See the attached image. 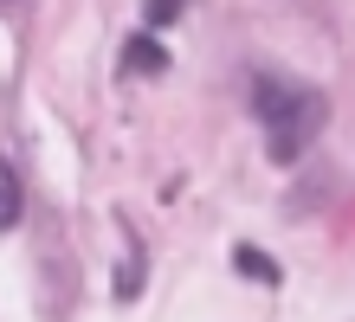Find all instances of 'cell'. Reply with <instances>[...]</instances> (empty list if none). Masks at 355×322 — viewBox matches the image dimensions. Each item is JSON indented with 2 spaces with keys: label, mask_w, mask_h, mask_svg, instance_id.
Returning <instances> with one entry per match:
<instances>
[{
  "label": "cell",
  "mask_w": 355,
  "mask_h": 322,
  "mask_svg": "<svg viewBox=\"0 0 355 322\" xmlns=\"http://www.w3.org/2000/svg\"><path fill=\"white\" fill-rule=\"evenodd\" d=\"M259 116L271 129V161H297L304 142L317 136L323 123V97L310 91V84H278V78H259Z\"/></svg>",
  "instance_id": "obj_1"
},
{
  "label": "cell",
  "mask_w": 355,
  "mask_h": 322,
  "mask_svg": "<svg viewBox=\"0 0 355 322\" xmlns=\"http://www.w3.org/2000/svg\"><path fill=\"white\" fill-rule=\"evenodd\" d=\"M19 206H26V193H19V175L0 161V232H13V226H19Z\"/></svg>",
  "instance_id": "obj_2"
},
{
  "label": "cell",
  "mask_w": 355,
  "mask_h": 322,
  "mask_svg": "<svg viewBox=\"0 0 355 322\" xmlns=\"http://www.w3.org/2000/svg\"><path fill=\"white\" fill-rule=\"evenodd\" d=\"M123 71H162V46L149 33H136L130 39V52H123Z\"/></svg>",
  "instance_id": "obj_3"
},
{
  "label": "cell",
  "mask_w": 355,
  "mask_h": 322,
  "mask_svg": "<svg viewBox=\"0 0 355 322\" xmlns=\"http://www.w3.org/2000/svg\"><path fill=\"white\" fill-rule=\"evenodd\" d=\"M233 265H239L245 277H259V284H278V265H271V258H259L252 245H239V251H233Z\"/></svg>",
  "instance_id": "obj_4"
},
{
  "label": "cell",
  "mask_w": 355,
  "mask_h": 322,
  "mask_svg": "<svg viewBox=\"0 0 355 322\" xmlns=\"http://www.w3.org/2000/svg\"><path fill=\"white\" fill-rule=\"evenodd\" d=\"M136 290H142V251H130V265L116 271V296H123V303H130Z\"/></svg>",
  "instance_id": "obj_5"
},
{
  "label": "cell",
  "mask_w": 355,
  "mask_h": 322,
  "mask_svg": "<svg viewBox=\"0 0 355 322\" xmlns=\"http://www.w3.org/2000/svg\"><path fill=\"white\" fill-rule=\"evenodd\" d=\"M187 7V0H149V26H162V19H175Z\"/></svg>",
  "instance_id": "obj_6"
}]
</instances>
